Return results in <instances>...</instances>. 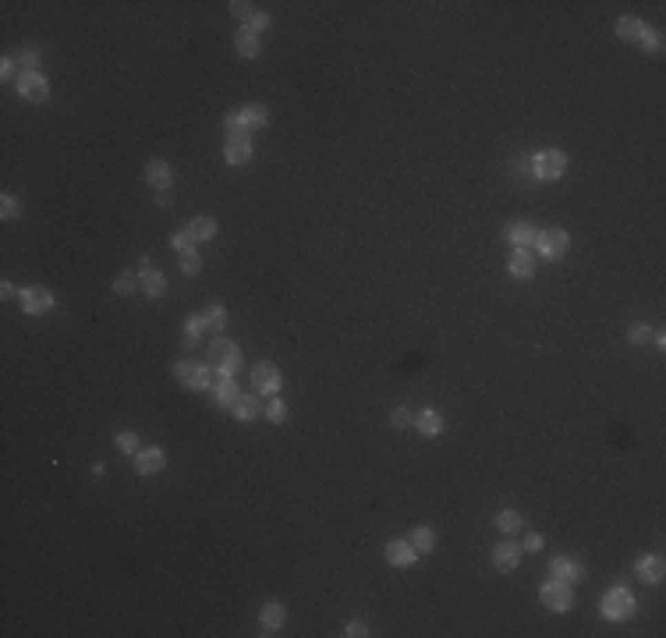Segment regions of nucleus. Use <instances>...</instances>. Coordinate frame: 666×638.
<instances>
[{
	"label": "nucleus",
	"instance_id": "1",
	"mask_svg": "<svg viewBox=\"0 0 666 638\" xmlns=\"http://www.w3.org/2000/svg\"><path fill=\"white\" fill-rule=\"evenodd\" d=\"M209 365H213L216 376H234L241 369V351H238L234 340L216 337L213 344H209Z\"/></svg>",
	"mask_w": 666,
	"mask_h": 638
},
{
	"label": "nucleus",
	"instance_id": "2",
	"mask_svg": "<svg viewBox=\"0 0 666 638\" xmlns=\"http://www.w3.org/2000/svg\"><path fill=\"white\" fill-rule=\"evenodd\" d=\"M599 610H603L606 621H627V617H634V596H631V588H624V585L606 588Z\"/></svg>",
	"mask_w": 666,
	"mask_h": 638
},
{
	"label": "nucleus",
	"instance_id": "3",
	"mask_svg": "<svg viewBox=\"0 0 666 638\" xmlns=\"http://www.w3.org/2000/svg\"><path fill=\"white\" fill-rule=\"evenodd\" d=\"M539 599L546 603V610H553V613H567L574 606V588H571V582L553 578V582H546L539 588Z\"/></svg>",
	"mask_w": 666,
	"mask_h": 638
},
{
	"label": "nucleus",
	"instance_id": "4",
	"mask_svg": "<svg viewBox=\"0 0 666 638\" xmlns=\"http://www.w3.org/2000/svg\"><path fill=\"white\" fill-rule=\"evenodd\" d=\"M18 92H21V100H29V103H46V96H50V82H46V75H39V71H21V75H18Z\"/></svg>",
	"mask_w": 666,
	"mask_h": 638
},
{
	"label": "nucleus",
	"instance_id": "5",
	"mask_svg": "<svg viewBox=\"0 0 666 638\" xmlns=\"http://www.w3.org/2000/svg\"><path fill=\"white\" fill-rule=\"evenodd\" d=\"M252 387H256V394L277 398V390H280V369H277L273 362H256L252 365Z\"/></svg>",
	"mask_w": 666,
	"mask_h": 638
},
{
	"label": "nucleus",
	"instance_id": "6",
	"mask_svg": "<svg viewBox=\"0 0 666 638\" xmlns=\"http://www.w3.org/2000/svg\"><path fill=\"white\" fill-rule=\"evenodd\" d=\"M563 170H567V156L560 150L539 153V160H535V178L539 181H556V178H563Z\"/></svg>",
	"mask_w": 666,
	"mask_h": 638
},
{
	"label": "nucleus",
	"instance_id": "7",
	"mask_svg": "<svg viewBox=\"0 0 666 638\" xmlns=\"http://www.w3.org/2000/svg\"><path fill=\"white\" fill-rule=\"evenodd\" d=\"M252 138H249V132H234V135H227V145H224V160L231 163V167H241V163H249L252 160Z\"/></svg>",
	"mask_w": 666,
	"mask_h": 638
},
{
	"label": "nucleus",
	"instance_id": "8",
	"mask_svg": "<svg viewBox=\"0 0 666 638\" xmlns=\"http://www.w3.org/2000/svg\"><path fill=\"white\" fill-rule=\"evenodd\" d=\"M567 245H571V238H567V231L563 227H550V231H542L539 238H535V249L546 256V259H556V256H563L567 252Z\"/></svg>",
	"mask_w": 666,
	"mask_h": 638
},
{
	"label": "nucleus",
	"instance_id": "9",
	"mask_svg": "<svg viewBox=\"0 0 666 638\" xmlns=\"http://www.w3.org/2000/svg\"><path fill=\"white\" fill-rule=\"evenodd\" d=\"M18 298H21V312L25 316H43V312L54 309V294L46 287H25Z\"/></svg>",
	"mask_w": 666,
	"mask_h": 638
},
{
	"label": "nucleus",
	"instance_id": "10",
	"mask_svg": "<svg viewBox=\"0 0 666 638\" xmlns=\"http://www.w3.org/2000/svg\"><path fill=\"white\" fill-rule=\"evenodd\" d=\"M284 621H287V610H284V603H277V599L262 603V610H259V624H262V635H277V631L284 628Z\"/></svg>",
	"mask_w": 666,
	"mask_h": 638
},
{
	"label": "nucleus",
	"instance_id": "11",
	"mask_svg": "<svg viewBox=\"0 0 666 638\" xmlns=\"http://www.w3.org/2000/svg\"><path fill=\"white\" fill-rule=\"evenodd\" d=\"M163 464H167L163 447H145V451L135 454V472L138 475H156V472H163Z\"/></svg>",
	"mask_w": 666,
	"mask_h": 638
},
{
	"label": "nucleus",
	"instance_id": "12",
	"mask_svg": "<svg viewBox=\"0 0 666 638\" xmlns=\"http://www.w3.org/2000/svg\"><path fill=\"white\" fill-rule=\"evenodd\" d=\"M507 269H510V277H517V280H528V277L535 274V256H532V249H514V252H510V263H507Z\"/></svg>",
	"mask_w": 666,
	"mask_h": 638
},
{
	"label": "nucleus",
	"instance_id": "13",
	"mask_svg": "<svg viewBox=\"0 0 666 638\" xmlns=\"http://www.w3.org/2000/svg\"><path fill=\"white\" fill-rule=\"evenodd\" d=\"M550 571L556 578H563V582H578V578H585V564L574 560V557H553L550 560Z\"/></svg>",
	"mask_w": 666,
	"mask_h": 638
},
{
	"label": "nucleus",
	"instance_id": "14",
	"mask_svg": "<svg viewBox=\"0 0 666 638\" xmlns=\"http://www.w3.org/2000/svg\"><path fill=\"white\" fill-rule=\"evenodd\" d=\"M492 564H497L500 571H514L517 564H521V546L510 543V539H503V543L492 550Z\"/></svg>",
	"mask_w": 666,
	"mask_h": 638
},
{
	"label": "nucleus",
	"instance_id": "15",
	"mask_svg": "<svg viewBox=\"0 0 666 638\" xmlns=\"http://www.w3.org/2000/svg\"><path fill=\"white\" fill-rule=\"evenodd\" d=\"M503 238H510V241H514V249H532L535 238H539V231H535L532 224H525V220H514V224H507Z\"/></svg>",
	"mask_w": 666,
	"mask_h": 638
},
{
	"label": "nucleus",
	"instance_id": "16",
	"mask_svg": "<svg viewBox=\"0 0 666 638\" xmlns=\"http://www.w3.org/2000/svg\"><path fill=\"white\" fill-rule=\"evenodd\" d=\"M234 114H238V125H241L244 132L262 128L266 121H269V110H266L262 103H249V107H241V110H234Z\"/></svg>",
	"mask_w": 666,
	"mask_h": 638
},
{
	"label": "nucleus",
	"instance_id": "17",
	"mask_svg": "<svg viewBox=\"0 0 666 638\" xmlns=\"http://www.w3.org/2000/svg\"><path fill=\"white\" fill-rule=\"evenodd\" d=\"M663 571H666V564H663V557H638V564H634V575L641 578V582H663Z\"/></svg>",
	"mask_w": 666,
	"mask_h": 638
},
{
	"label": "nucleus",
	"instance_id": "18",
	"mask_svg": "<svg viewBox=\"0 0 666 638\" xmlns=\"http://www.w3.org/2000/svg\"><path fill=\"white\" fill-rule=\"evenodd\" d=\"M145 181H149L153 188L167 192L170 181H174V174H170V163L167 160H149V167H145Z\"/></svg>",
	"mask_w": 666,
	"mask_h": 638
},
{
	"label": "nucleus",
	"instance_id": "19",
	"mask_svg": "<svg viewBox=\"0 0 666 638\" xmlns=\"http://www.w3.org/2000/svg\"><path fill=\"white\" fill-rule=\"evenodd\" d=\"M266 404L256 398V394H241L238 401H234V419H241V422H252V419H259V411H262Z\"/></svg>",
	"mask_w": 666,
	"mask_h": 638
},
{
	"label": "nucleus",
	"instance_id": "20",
	"mask_svg": "<svg viewBox=\"0 0 666 638\" xmlns=\"http://www.w3.org/2000/svg\"><path fill=\"white\" fill-rule=\"evenodd\" d=\"M415 429L422 433V436H439V433H443V415H439L436 408L418 411V415H415Z\"/></svg>",
	"mask_w": 666,
	"mask_h": 638
},
{
	"label": "nucleus",
	"instance_id": "21",
	"mask_svg": "<svg viewBox=\"0 0 666 638\" xmlns=\"http://www.w3.org/2000/svg\"><path fill=\"white\" fill-rule=\"evenodd\" d=\"M386 560L393 564V568H411V564H415V546L404 543V539H397V543L386 546Z\"/></svg>",
	"mask_w": 666,
	"mask_h": 638
},
{
	"label": "nucleus",
	"instance_id": "22",
	"mask_svg": "<svg viewBox=\"0 0 666 638\" xmlns=\"http://www.w3.org/2000/svg\"><path fill=\"white\" fill-rule=\"evenodd\" d=\"M138 280H142V291L149 294V298H163V294H167V277L160 274L156 266H153V269H145V274H142Z\"/></svg>",
	"mask_w": 666,
	"mask_h": 638
},
{
	"label": "nucleus",
	"instance_id": "23",
	"mask_svg": "<svg viewBox=\"0 0 666 638\" xmlns=\"http://www.w3.org/2000/svg\"><path fill=\"white\" fill-rule=\"evenodd\" d=\"M234 50H238V54H241L244 61L259 57V36H256V32H249V29L241 25V32L234 36Z\"/></svg>",
	"mask_w": 666,
	"mask_h": 638
},
{
	"label": "nucleus",
	"instance_id": "24",
	"mask_svg": "<svg viewBox=\"0 0 666 638\" xmlns=\"http://www.w3.org/2000/svg\"><path fill=\"white\" fill-rule=\"evenodd\" d=\"M238 398H241V390H238L234 376H220V383H216V404L220 408H234Z\"/></svg>",
	"mask_w": 666,
	"mask_h": 638
},
{
	"label": "nucleus",
	"instance_id": "25",
	"mask_svg": "<svg viewBox=\"0 0 666 638\" xmlns=\"http://www.w3.org/2000/svg\"><path fill=\"white\" fill-rule=\"evenodd\" d=\"M641 32H645V21H641V18H634V14L616 18V36H621V39H638Z\"/></svg>",
	"mask_w": 666,
	"mask_h": 638
},
{
	"label": "nucleus",
	"instance_id": "26",
	"mask_svg": "<svg viewBox=\"0 0 666 638\" xmlns=\"http://www.w3.org/2000/svg\"><path fill=\"white\" fill-rule=\"evenodd\" d=\"M408 543L415 546V553H429V550L436 546V532H433L429 525H418V528L411 532V539H408Z\"/></svg>",
	"mask_w": 666,
	"mask_h": 638
},
{
	"label": "nucleus",
	"instance_id": "27",
	"mask_svg": "<svg viewBox=\"0 0 666 638\" xmlns=\"http://www.w3.org/2000/svg\"><path fill=\"white\" fill-rule=\"evenodd\" d=\"M202 330H206V316H188L185 319V348H199Z\"/></svg>",
	"mask_w": 666,
	"mask_h": 638
},
{
	"label": "nucleus",
	"instance_id": "28",
	"mask_svg": "<svg viewBox=\"0 0 666 638\" xmlns=\"http://www.w3.org/2000/svg\"><path fill=\"white\" fill-rule=\"evenodd\" d=\"M188 227H191L195 241H213V238H216V220H213V216H195Z\"/></svg>",
	"mask_w": 666,
	"mask_h": 638
},
{
	"label": "nucleus",
	"instance_id": "29",
	"mask_svg": "<svg viewBox=\"0 0 666 638\" xmlns=\"http://www.w3.org/2000/svg\"><path fill=\"white\" fill-rule=\"evenodd\" d=\"M202 316H206V327H209V330H224V327H227V309L220 305V302H216V305H209Z\"/></svg>",
	"mask_w": 666,
	"mask_h": 638
},
{
	"label": "nucleus",
	"instance_id": "30",
	"mask_svg": "<svg viewBox=\"0 0 666 638\" xmlns=\"http://www.w3.org/2000/svg\"><path fill=\"white\" fill-rule=\"evenodd\" d=\"M213 365H202L199 362V369H195V376H191V390H209L213 387Z\"/></svg>",
	"mask_w": 666,
	"mask_h": 638
},
{
	"label": "nucleus",
	"instance_id": "31",
	"mask_svg": "<svg viewBox=\"0 0 666 638\" xmlns=\"http://www.w3.org/2000/svg\"><path fill=\"white\" fill-rule=\"evenodd\" d=\"M195 369H199V362L181 358V362L174 365V376H178V383H181V387H191V376H195Z\"/></svg>",
	"mask_w": 666,
	"mask_h": 638
},
{
	"label": "nucleus",
	"instance_id": "32",
	"mask_svg": "<svg viewBox=\"0 0 666 638\" xmlns=\"http://www.w3.org/2000/svg\"><path fill=\"white\" fill-rule=\"evenodd\" d=\"M202 269V256L195 252V249H188V252H181V274H188V277H195Z\"/></svg>",
	"mask_w": 666,
	"mask_h": 638
},
{
	"label": "nucleus",
	"instance_id": "33",
	"mask_svg": "<svg viewBox=\"0 0 666 638\" xmlns=\"http://www.w3.org/2000/svg\"><path fill=\"white\" fill-rule=\"evenodd\" d=\"M170 245H174L178 252H188V249H195V234H191V227H181V231H174V234H170Z\"/></svg>",
	"mask_w": 666,
	"mask_h": 638
},
{
	"label": "nucleus",
	"instance_id": "34",
	"mask_svg": "<svg viewBox=\"0 0 666 638\" xmlns=\"http://www.w3.org/2000/svg\"><path fill=\"white\" fill-rule=\"evenodd\" d=\"M135 287H142V280H135V274H132V269H125V274H117V280H114V291H117V294H132Z\"/></svg>",
	"mask_w": 666,
	"mask_h": 638
},
{
	"label": "nucleus",
	"instance_id": "35",
	"mask_svg": "<svg viewBox=\"0 0 666 638\" xmlns=\"http://www.w3.org/2000/svg\"><path fill=\"white\" fill-rule=\"evenodd\" d=\"M117 451H125V454H138V433L121 429V433H117Z\"/></svg>",
	"mask_w": 666,
	"mask_h": 638
},
{
	"label": "nucleus",
	"instance_id": "36",
	"mask_svg": "<svg viewBox=\"0 0 666 638\" xmlns=\"http://www.w3.org/2000/svg\"><path fill=\"white\" fill-rule=\"evenodd\" d=\"M497 525H500V532H517V528H521V514H517V511H500Z\"/></svg>",
	"mask_w": 666,
	"mask_h": 638
},
{
	"label": "nucleus",
	"instance_id": "37",
	"mask_svg": "<svg viewBox=\"0 0 666 638\" xmlns=\"http://www.w3.org/2000/svg\"><path fill=\"white\" fill-rule=\"evenodd\" d=\"M262 411H266V419H269V422H273V426L287 419V404H284L280 398H273V401H269V404H266Z\"/></svg>",
	"mask_w": 666,
	"mask_h": 638
},
{
	"label": "nucleus",
	"instance_id": "38",
	"mask_svg": "<svg viewBox=\"0 0 666 638\" xmlns=\"http://www.w3.org/2000/svg\"><path fill=\"white\" fill-rule=\"evenodd\" d=\"M638 39H641V46H645L649 54H659V50H663V36H659L656 29H645V32H641Z\"/></svg>",
	"mask_w": 666,
	"mask_h": 638
},
{
	"label": "nucleus",
	"instance_id": "39",
	"mask_svg": "<svg viewBox=\"0 0 666 638\" xmlns=\"http://www.w3.org/2000/svg\"><path fill=\"white\" fill-rule=\"evenodd\" d=\"M390 426H393V429H408V426H415V415H411L408 408H393Z\"/></svg>",
	"mask_w": 666,
	"mask_h": 638
},
{
	"label": "nucleus",
	"instance_id": "40",
	"mask_svg": "<svg viewBox=\"0 0 666 638\" xmlns=\"http://www.w3.org/2000/svg\"><path fill=\"white\" fill-rule=\"evenodd\" d=\"M0 213H4V220H14V216H21V203L14 199V195H4V199H0Z\"/></svg>",
	"mask_w": 666,
	"mask_h": 638
},
{
	"label": "nucleus",
	"instance_id": "41",
	"mask_svg": "<svg viewBox=\"0 0 666 638\" xmlns=\"http://www.w3.org/2000/svg\"><path fill=\"white\" fill-rule=\"evenodd\" d=\"M244 29H249V32H256V36H259V32H266V29H269V14L256 11V14L249 18V25H244Z\"/></svg>",
	"mask_w": 666,
	"mask_h": 638
},
{
	"label": "nucleus",
	"instance_id": "42",
	"mask_svg": "<svg viewBox=\"0 0 666 638\" xmlns=\"http://www.w3.org/2000/svg\"><path fill=\"white\" fill-rule=\"evenodd\" d=\"M18 64H25V71H36V64H39V50H36V46H25V50L18 54Z\"/></svg>",
	"mask_w": 666,
	"mask_h": 638
},
{
	"label": "nucleus",
	"instance_id": "43",
	"mask_svg": "<svg viewBox=\"0 0 666 638\" xmlns=\"http://www.w3.org/2000/svg\"><path fill=\"white\" fill-rule=\"evenodd\" d=\"M649 337H652V333H649V327H645V323H634V327L627 330V340H631V344H645Z\"/></svg>",
	"mask_w": 666,
	"mask_h": 638
},
{
	"label": "nucleus",
	"instance_id": "44",
	"mask_svg": "<svg viewBox=\"0 0 666 638\" xmlns=\"http://www.w3.org/2000/svg\"><path fill=\"white\" fill-rule=\"evenodd\" d=\"M231 14H234V18H241L244 25H249V18H252L256 11H252V4H244V0H234V4H231Z\"/></svg>",
	"mask_w": 666,
	"mask_h": 638
},
{
	"label": "nucleus",
	"instance_id": "45",
	"mask_svg": "<svg viewBox=\"0 0 666 638\" xmlns=\"http://www.w3.org/2000/svg\"><path fill=\"white\" fill-rule=\"evenodd\" d=\"M521 550H532V553H539V550H542V532H528V539L521 543Z\"/></svg>",
	"mask_w": 666,
	"mask_h": 638
},
{
	"label": "nucleus",
	"instance_id": "46",
	"mask_svg": "<svg viewBox=\"0 0 666 638\" xmlns=\"http://www.w3.org/2000/svg\"><path fill=\"white\" fill-rule=\"evenodd\" d=\"M14 57H4V61H0V79H4V82H11L14 79Z\"/></svg>",
	"mask_w": 666,
	"mask_h": 638
},
{
	"label": "nucleus",
	"instance_id": "47",
	"mask_svg": "<svg viewBox=\"0 0 666 638\" xmlns=\"http://www.w3.org/2000/svg\"><path fill=\"white\" fill-rule=\"evenodd\" d=\"M344 635H351V638H365V635H368V628H365L362 621H351L348 628H344Z\"/></svg>",
	"mask_w": 666,
	"mask_h": 638
},
{
	"label": "nucleus",
	"instance_id": "48",
	"mask_svg": "<svg viewBox=\"0 0 666 638\" xmlns=\"http://www.w3.org/2000/svg\"><path fill=\"white\" fill-rule=\"evenodd\" d=\"M0 294H4V298H14L18 291H14V284H11V280H4V284H0Z\"/></svg>",
	"mask_w": 666,
	"mask_h": 638
}]
</instances>
